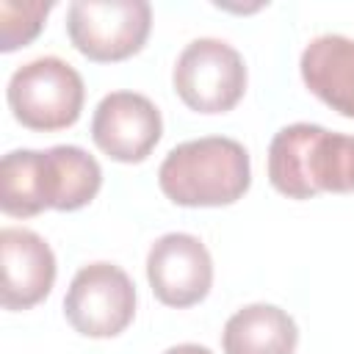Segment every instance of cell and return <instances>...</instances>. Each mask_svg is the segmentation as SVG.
Returning a JSON list of instances; mask_svg holds the SVG:
<instances>
[{"instance_id":"6da1fadb","label":"cell","mask_w":354,"mask_h":354,"mask_svg":"<svg viewBox=\"0 0 354 354\" xmlns=\"http://www.w3.org/2000/svg\"><path fill=\"white\" fill-rule=\"evenodd\" d=\"M268 180L290 199L354 191V136L310 122L282 127L268 147Z\"/></svg>"},{"instance_id":"7a4b0ae2","label":"cell","mask_w":354,"mask_h":354,"mask_svg":"<svg viewBox=\"0 0 354 354\" xmlns=\"http://www.w3.org/2000/svg\"><path fill=\"white\" fill-rule=\"evenodd\" d=\"M158 185L174 205L183 207L232 205L252 185L249 152L227 136L183 141L163 158Z\"/></svg>"},{"instance_id":"3957f363","label":"cell","mask_w":354,"mask_h":354,"mask_svg":"<svg viewBox=\"0 0 354 354\" xmlns=\"http://www.w3.org/2000/svg\"><path fill=\"white\" fill-rule=\"evenodd\" d=\"M83 77L58 55H41L22 64L6 88L8 108L22 127L53 133L72 127L83 111Z\"/></svg>"},{"instance_id":"277c9868","label":"cell","mask_w":354,"mask_h":354,"mask_svg":"<svg viewBox=\"0 0 354 354\" xmlns=\"http://www.w3.org/2000/svg\"><path fill=\"white\" fill-rule=\"evenodd\" d=\"M152 28L147 0H75L66 11V33L88 61L111 64L136 55Z\"/></svg>"},{"instance_id":"5b68a950","label":"cell","mask_w":354,"mask_h":354,"mask_svg":"<svg viewBox=\"0 0 354 354\" xmlns=\"http://www.w3.org/2000/svg\"><path fill=\"white\" fill-rule=\"evenodd\" d=\"M174 91L196 113H227L246 91V64L241 53L213 36L194 39L177 55Z\"/></svg>"},{"instance_id":"8992f818","label":"cell","mask_w":354,"mask_h":354,"mask_svg":"<svg viewBox=\"0 0 354 354\" xmlns=\"http://www.w3.org/2000/svg\"><path fill=\"white\" fill-rule=\"evenodd\" d=\"M64 315L86 337H116L136 315V285L113 263H88L69 282Z\"/></svg>"},{"instance_id":"52a82bcc","label":"cell","mask_w":354,"mask_h":354,"mask_svg":"<svg viewBox=\"0 0 354 354\" xmlns=\"http://www.w3.org/2000/svg\"><path fill=\"white\" fill-rule=\"evenodd\" d=\"M147 279L160 304L194 307L213 285L210 252L191 232H166L147 254Z\"/></svg>"},{"instance_id":"ba28073f","label":"cell","mask_w":354,"mask_h":354,"mask_svg":"<svg viewBox=\"0 0 354 354\" xmlns=\"http://www.w3.org/2000/svg\"><path fill=\"white\" fill-rule=\"evenodd\" d=\"M163 136V119L155 102L136 91H111L91 116L94 144L119 163H141Z\"/></svg>"},{"instance_id":"9c48e42d","label":"cell","mask_w":354,"mask_h":354,"mask_svg":"<svg viewBox=\"0 0 354 354\" xmlns=\"http://www.w3.org/2000/svg\"><path fill=\"white\" fill-rule=\"evenodd\" d=\"M0 299L6 310H28L50 296L55 282V254L41 235L25 227L0 230Z\"/></svg>"},{"instance_id":"30bf717a","label":"cell","mask_w":354,"mask_h":354,"mask_svg":"<svg viewBox=\"0 0 354 354\" xmlns=\"http://www.w3.org/2000/svg\"><path fill=\"white\" fill-rule=\"evenodd\" d=\"M304 86L340 116L354 119V39L340 33L315 36L299 61Z\"/></svg>"},{"instance_id":"8fae6325","label":"cell","mask_w":354,"mask_h":354,"mask_svg":"<svg viewBox=\"0 0 354 354\" xmlns=\"http://www.w3.org/2000/svg\"><path fill=\"white\" fill-rule=\"evenodd\" d=\"M296 321L277 304H246L232 313L221 332L224 354H293Z\"/></svg>"},{"instance_id":"7c38bea8","label":"cell","mask_w":354,"mask_h":354,"mask_svg":"<svg viewBox=\"0 0 354 354\" xmlns=\"http://www.w3.org/2000/svg\"><path fill=\"white\" fill-rule=\"evenodd\" d=\"M102 185V169L94 155L75 144L44 149V188L47 207L77 210L88 205Z\"/></svg>"},{"instance_id":"4fadbf2b","label":"cell","mask_w":354,"mask_h":354,"mask_svg":"<svg viewBox=\"0 0 354 354\" xmlns=\"http://www.w3.org/2000/svg\"><path fill=\"white\" fill-rule=\"evenodd\" d=\"M0 207L6 216L28 218L47 210L44 152L14 149L0 163Z\"/></svg>"},{"instance_id":"5bb4252c","label":"cell","mask_w":354,"mask_h":354,"mask_svg":"<svg viewBox=\"0 0 354 354\" xmlns=\"http://www.w3.org/2000/svg\"><path fill=\"white\" fill-rule=\"evenodd\" d=\"M50 8V0H0V50L14 53L33 41Z\"/></svg>"},{"instance_id":"9a60e30c","label":"cell","mask_w":354,"mask_h":354,"mask_svg":"<svg viewBox=\"0 0 354 354\" xmlns=\"http://www.w3.org/2000/svg\"><path fill=\"white\" fill-rule=\"evenodd\" d=\"M163 354H213V351L207 346H199V343H180V346L166 348Z\"/></svg>"}]
</instances>
